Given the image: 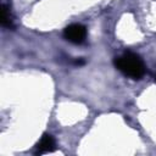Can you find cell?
Returning a JSON list of instances; mask_svg holds the SVG:
<instances>
[{
    "label": "cell",
    "instance_id": "cell-1",
    "mask_svg": "<svg viewBox=\"0 0 156 156\" xmlns=\"http://www.w3.org/2000/svg\"><path fill=\"white\" fill-rule=\"evenodd\" d=\"M115 66L124 76L132 79H141L146 72V67L141 57L134 52H124L115 58Z\"/></svg>",
    "mask_w": 156,
    "mask_h": 156
},
{
    "label": "cell",
    "instance_id": "cell-2",
    "mask_svg": "<svg viewBox=\"0 0 156 156\" xmlns=\"http://www.w3.org/2000/svg\"><path fill=\"white\" fill-rule=\"evenodd\" d=\"M63 37L72 44H82L87 38V28L79 23L69 24L63 30Z\"/></svg>",
    "mask_w": 156,
    "mask_h": 156
},
{
    "label": "cell",
    "instance_id": "cell-3",
    "mask_svg": "<svg viewBox=\"0 0 156 156\" xmlns=\"http://www.w3.org/2000/svg\"><path fill=\"white\" fill-rule=\"evenodd\" d=\"M55 147V140L52 138V135L50 134H44L41 136V139L39 140V143L37 144V150L35 154L37 155H41V154H46V152H51Z\"/></svg>",
    "mask_w": 156,
    "mask_h": 156
},
{
    "label": "cell",
    "instance_id": "cell-4",
    "mask_svg": "<svg viewBox=\"0 0 156 156\" xmlns=\"http://www.w3.org/2000/svg\"><path fill=\"white\" fill-rule=\"evenodd\" d=\"M1 26L2 27H7V28H12L11 13H10V10L5 5L1 6Z\"/></svg>",
    "mask_w": 156,
    "mask_h": 156
},
{
    "label": "cell",
    "instance_id": "cell-5",
    "mask_svg": "<svg viewBox=\"0 0 156 156\" xmlns=\"http://www.w3.org/2000/svg\"><path fill=\"white\" fill-rule=\"evenodd\" d=\"M155 80H156V76H155Z\"/></svg>",
    "mask_w": 156,
    "mask_h": 156
}]
</instances>
